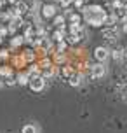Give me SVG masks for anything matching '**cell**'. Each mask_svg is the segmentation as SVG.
<instances>
[{
    "mask_svg": "<svg viewBox=\"0 0 127 133\" xmlns=\"http://www.w3.org/2000/svg\"><path fill=\"white\" fill-rule=\"evenodd\" d=\"M105 18H106V14L105 11L98 5H91V7H84V19L89 23V25H92V26H99L105 23Z\"/></svg>",
    "mask_w": 127,
    "mask_h": 133,
    "instance_id": "obj_1",
    "label": "cell"
},
{
    "mask_svg": "<svg viewBox=\"0 0 127 133\" xmlns=\"http://www.w3.org/2000/svg\"><path fill=\"white\" fill-rule=\"evenodd\" d=\"M28 82H30V88H31L33 91H37V93H38V91H42V89L45 88V79L42 77L40 74H37V75H31Z\"/></svg>",
    "mask_w": 127,
    "mask_h": 133,
    "instance_id": "obj_2",
    "label": "cell"
},
{
    "mask_svg": "<svg viewBox=\"0 0 127 133\" xmlns=\"http://www.w3.org/2000/svg\"><path fill=\"white\" fill-rule=\"evenodd\" d=\"M105 74H106V68H105V65H103V63L94 65L92 68H91V75H92L94 79H99V77H103Z\"/></svg>",
    "mask_w": 127,
    "mask_h": 133,
    "instance_id": "obj_3",
    "label": "cell"
},
{
    "mask_svg": "<svg viewBox=\"0 0 127 133\" xmlns=\"http://www.w3.org/2000/svg\"><path fill=\"white\" fill-rule=\"evenodd\" d=\"M108 49L106 47H96V51H94V58L98 61H106L108 60Z\"/></svg>",
    "mask_w": 127,
    "mask_h": 133,
    "instance_id": "obj_4",
    "label": "cell"
},
{
    "mask_svg": "<svg viewBox=\"0 0 127 133\" xmlns=\"http://www.w3.org/2000/svg\"><path fill=\"white\" fill-rule=\"evenodd\" d=\"M42 16L44 18H54L56 16V7L52 4H47V5L42 7Z\"/></svg>",
    "mask_w": 127,
    "mask_h": 133,
    "instance_id": "obj_5",
    "label": "cell"
},
{
    "mask_svg": "<svg viewBox=\"0 0 127 133\" xmlns=\"http://www.w3.org/2000/svg\"><path fill=\"white\" fill-rule=\"evenodd\" d=\"M70 32H72V35H75L77 39H82V37L85 35V32H84V28H82L80 25H70Z\"/></svg>",
    "mask_w": 127,
    "mask_h": 133,
    "instance_id": "obj_6",
    "label": "cell"
},
{
    "mask_svg": "<svg viewBox=\"0 0 127 133\" xmlns=\"http://www.w3.org/2000/svg\"><path fill=\"white\" fill-rule=\"evenodd\" d=\"M21 133H38V128L35 126V124H25Z\"/></svg>",
    "mask_w": 127,
    "mask_h": 133,
    "instance_id": "obj_7",
    "label": "cell"
},
{
    "mask_svg": "<svg viewBox=\"0 0 127 133\" xmlns=\"http://www.w3.org/2000/svg\"><path fill=\"white\" fill-rule=\"evenodd\" d=\"M54 72H56V66H45V68H44V74H40V75L45 79V77H52Z\"/></svg>",
    "mask_w": 127,
    "mask_h": 133,
    "instance_id": "obj_8",
    "label": "cell"
},
{
    "mask_svg": "<svg viewBox=\"0 0 127 133\" xmlns=\"http://www.w3.org/2000/svg\"><path fill=\"white\" fill-rule=\"evenodd\" d=\"M103 35H105L108 40H115V39H117V32H115V30H105Z\"/></svg>",
    "mask_w": 127,
    "mask_h": 133,
    "instance_id": "obj_9",
    "label": "cell"
},
{
    "mask_svg": "<svg viewBox=\"0 0 127 133\" xmlns=\"http://www.w3.org/2000/svg\"><path fill=\"white\" fill-rule=\"evenodd\" d=\"M63 37H66V33H65V30H63V28H58V30H56V32H54V39L56 40H63Z\"/></svg>",
    "mask_w": 127,
    "mask_h": 133,
    "instance_id": "obj_10",
    "label": "cell"
},
{
    "mask_svg": "<svg viewBox=\"0 0 127 133\" xmlns=\"http://www.w3.org/2000/svg\"><path fill=\"white\" fill-rule=\"evenodd\" d=\"M54 25L58 28H63L65 26V18L63 16H54Z\"/></svg>",
    "mask_w": 127,
    "mask_h": 133,
    "instance_id": "obj_11",
    "label": "cell"
},
{
    "mask_svg": "<svg viewBox=\"0 0 127 133\" xmlns=\"http://www.w3.org/2000/svg\"><path fill=\"white\" fill-rule=\"evenodd\" d=\"M68 82H70L72 86H78V84H80V75H78V74H75V75H72Z\"/></svg>",
    "mask_w": 127,
    "mask_h": 133,
    "instance_id": "obj_12",
    "label": "cell"
},
{
    "mask_svg": "<svg viewBox=\"0 0 127 133\" xmlns=\"http://www.w3.org/2000/svg\"><path fill=\"white\" fill-rule=\"evenodd\" d=\"M11 25H12L14 28H19L21 25H23V18H21V16H18V18H14V19H12V23H11Z\"/></svg>",
    "mask_w": 127,
    "mask_h": 133,
    "instance_id": "obj_13",
    "label": "cell"
},
{
    "mask_svg": "<svg viewBox=\"0 0 127 133\" xmlns=\"http://www.w3.org/2000/svg\"><path fill=\"white\" fill-rule=\"evenodd\" d=\"M70 23L72 25H80V16L78 14H72L70 16Z\"/></svg>",
    "mask_w": 127,
    "mask_h": 133,
    "instance_id": "obj_14",
    "label": "cell"
},
{
    "mask_svg": "<svg viewBox=\"0 0 127 133\" xmlns=\"http://www.w3.org/2000/svg\"><path fill=\"white\" fill-rule=\"evenodd\" d=\"M28 81H30V77H28L26 74H21V75H19V81H18V82H19V84H28Z\"/></svg>",
    "mask_w": 127,
    "mask_h": 133,
    "instance_id": "obj_15",
    "label": "cell"
},
{
    "mask_svg": "<svg viewBox=\"0 0 127 133\" xmlns=\"http://www.w3.org/2000/svg\"><path fill=\"white\" fill-rule=\"evenodd\" d=\"M21 42H23V37H14V39L11 40V44H12L14 47H16V46H19Z\"/></svg>",
    "mask_w": 127,
    "mask_h": 133,
    "instance_id": "obj_16",
    "label": "cell"
},
{
    "mask_svg": "<svg viewBox=\"0 0 127 133\" xmlns=\"http://www.w3.org/2000/svg\"><path fill=\"white\" fill-rule=\"evenodd\" d=\"M113 58H115V60H122V51H120V49L113 51Z\"/></svg>",
    "mask_w": 127,
    "mask_h": 133,
    "instance_id": "obj_17",
    "label": "cell"
},
{
    "mask_svg": "<svg viewBox=\"0 0 127 133\" xmlns=\"http://www.w3.org/2000/svg\"><path fill=\"white\" fill-rule=\"evenodd\" d=\"M66 39H68V42H72V44H75V42H77V37H75V35H72V33H70V35H66Z\"/></svg>",
    "mask_w": 127,
    "mask_h": 133,
    "instance_id": "obj_18",
    "label": "cell"
},
{
    "mask_svg": "<svg viewBox=\"0 0 127 133\" xmlns=\"http://www.w3.org/2000/svg\"><path fill=\"white\" fill-rule=\"evenodd\" d=\"M0 74H2V75H11V68H2V70H0Z\"/></svg>",
    "mask_w": 127,
    "mask_h": 133,
    "instance_id": "obj_19",
    "label": "cell"
},
{
    "mask_svg": "<svg viewBox=\"0 0 127 133\" xmlns=\"http://www.w3.org/2000/svg\"><path fill=\"white\" fill-rule=\"evenodd\" d=\"M113 7L115 9H120V7H124V4H122L120 0H117V2H113Z\"/></svg>",
    "mask_w": 127,
    "mask_h": 133,
    "instance_id": "obj_20",
    "label": "cell"
},
{
    "mask_svg": "<svg viewBox=\"0 0 127 133\" xmlns=\"http://www.w3.org/2000/svg\"><path fill=\"white\" fill-rule=\"evenodd\" d=\"M72 2H73V0H61V5H63V7H68Z\"/></svg>",
    "mask_w": 127,
    "mask_h": 133,
    "instance_id": "obj_21",
    "label": "cell"
},
{
    "mask_svg": "<svg viewBox=\"0 0 127 133\" xmlns=\"http://www.w3.org/2000/svg\"><path fill=\"white\" fill-rule=\"evenodd\" d=\"M75 2V5L77 7H82V4H84V0H73Z\"/></svg>",
    "mask_w": 127,
    "mask_h": 133,
    "instance_id": "obj_22",
    "label": "cell"
},
{
    "mask_svg": "<svg viewBox=\"0 0 127 133\" xmlns=\"http://www.w3.org/2000/svg\"><path fill=\"white\" fill-rule=\"evenodd\" d=\"M5 33H7V30H5V28H0V39H2V37H4Z\"/></svg>",
    "mask_w": 127,
    "mask_h": 133,
    "instance_id": "obj_23",
    "label": "cell"
},
{
    "mask_svg": "<svg viewBox=\"0 0 127 133\" xmlns=\"http://www.w3.org/2000/svg\"><path fill=\"white\" fill-rule=\"evenodd\" d=\"M65 47H66V46H65V42H61V44H59V53L65 51Z\"/></svg>",
    "mask_w": 127,
    "mask_h": 133,
    "instance_id": "obj_24",
    "label": "cell"
},
{
    "mask_svg": "<svg viewBox=\"0 0 127 133\" xmlns=\"http://www.w3.org/2000/svg\"><path fill=\"white\" fill-rule=\"evenodd\" d=\"M25 58H26V60H31V58H33V54H31V53H26V54H25Z\"/></svg>",
    "mask_w": 127,
    "mask_h": 133,
    "instance_id": "obj_25",
    "label": "cell"
},
{
    "mask_svg": "<svg viewBox=\"0 0 127 133\" xmlns=\"http://www.w3.org/2000/svg\"><path fill=\"white\" fill-rule=\"evenodd\" d=\"M11 4H19V0H9Z\"/></svg>",
    "mask_w": 127,
    "mask_h": 133,
    "instance_id": "obj_26",
    "label": "cell"
},
{
    "mask_svg": "<svg viewBox=\"0 0 127 133\" xmlns=\"http://www.w3.org/2000/svg\"><path fill=\"white\" fill-rule=\"evenodd\" d=\"M124 30H125V33H127V21H125V25H124Z\"/></svg>",
    "mask_w": 127,
    "mask_h": 133,
    "instance_id": "obj_27",
    "label": "cell"
},
{
    "mask_svg": "<svg viewBox=\"0 0 127 133\" xmlns=\"http://www.w3.org/2000/svg\"><path fill=\"white\" fill-rule=\"evenodd\" d=\"M0 7H2V0H0Z\"/></svg>",
    "mask_w": 127,
    "mask_h": 133,
    "instance_id": "obj_28",
    "label": "cell"
},
{
    "mask_svg": "<svg viewBox=\"0 0 127 133\" xmlns=\"http://www.w3.org/2000/svg\"><path fill=\"white\" fill-rule=\"evenodd\" d=\"M56 2H61V0H56Z\"/></svg>",
    "mask_w": 127,
    "mask_h": 133,
    "instance_id": "obj_29",
    "label": "cell"
},
{
    "mask_svg": "<svg viewBox=\"0 0 127 133\" xmlns=\"http://www.w3.org/2000/svg\"><path fill=\"white\" fill-rule=\"evenodd\" d=\"M125 4H127V0H125Z\"/></svg>",
    "mask_w": 127,
    "mask_h": 133,
    "instance_id": "obj_30",
    "label": "cell"
},
{
    "mask_svg": "<svg viewBox=\"0 0 127 133\" xmlns=\"http://www.w3.org/2000/svg\"><path fill=\"white\" fill-rule=\"evenodd\" d=\"M0 84H2V82H0Z\"/></svg>",
    "mask_w": 127,
    "mask_h": 133,
    "instance_id": "obj_31",
    "label": "cell"
}]
</instances>
